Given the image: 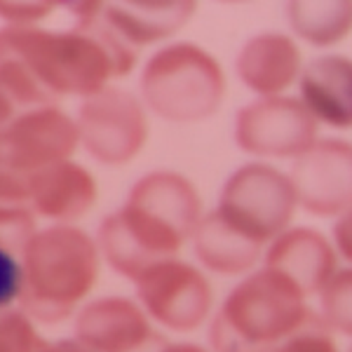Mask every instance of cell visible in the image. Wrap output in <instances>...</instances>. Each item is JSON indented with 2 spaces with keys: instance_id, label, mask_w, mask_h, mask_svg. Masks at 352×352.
<instances>
[{
  "instance_id": "cell-1",
  "label": "cell",
  "mask_w": 352,
  "mask_h": 352,
  "mask_svg": "<svg viewBox=\"0 0 352 352\" xmlns=\"http://www.w3.org/2000/svg\"><path fill=\"white\" fill-rule=\"evenodd\" d=\"M71 31L0 28V89L12 104L56 106L64 96H92L136 64V50L101 19V3H66Z\"/></svg>"
},
{
  "instance_id": "cell-2",
  "label": "cell",
  "mask_w": 352,
  "mask_h": 352,
  "mask_svg": "<svg viewBox=\"0 0 352 352\" xmlns=\"http://www.w3.org/2000/svg\"><path fill=\"white\" fill-rule=\"evenodd\" d=\"M200 195L186 176L151 172L129 190L122 209L104 219L99 244L116 272L136 280L160 261L174 258L200 221Z\"/></svg>"
},
{
  "instance_id": "cell-3",
  "label": "cell",
  "mask_w": 352,
  "mask_h": 352,
  "mask_svg": "<svg viewBox=\"0 0 352 352\" xmlns=\"http://www.w3.org/2000/svg\"><path fill=\"white\" fill-rule=\"evenodd\" d=\"M21 270V312L43 324H56L71 317L76 305L94 289L99 247L76 226H50L36 230L26 242Z\"/></svg>"
},
{
  "instance_id": "cell-4",
  "label": "cell",
  "mask_w": 352,
  "mask_h": 352,
  "mask_svg": "<svg viewBox=\"0 0 352 352\" xmlns=\"http://www.w3.org/2000/svg\"><path fill=\"white\" fill-rule=\"evenodd\" d=\"M305 298L294 282L270 268L244 277L212 320V350L270 352L312 320Z\"/></svg>"
},
{
  "instance_id": "cell-5",
  "label": "cell",
  "mask_w": 352,
  "mask_h": 352,
  "mask_svg": "<svg viewBox=\"0 0 352 352\" xmlns=\"http://www.w3.org/2000/svg\"><path fill=\"white\" fill-rule=\"evenodd\" d=\"M141 96L162 120H207L223 104V68L195 43L167 45L151 56L141 73Z\"/></svg>"
},
{
  "instance_id": "cell-6",
  "label": "cell",
  "mask_w": 352,
  "mask_h": 352,
  "mask_svg": "<svg viewBox=\"0 0 352 352\" xmlns=\"http://www.w3.org/2000/svg\"><path fill=\"white\" fill-rule=\"evenodd\" d=\"M296 195L285 172L263 162H249L226 181L219 217L247 240L263 247L287 230L294 219Z\"/></svg>"
},
{
  "instance_id": "cell-7",
  "label": "cell",
  "mask_w": 352,
  "mask_h": 352,
  "mask_svg": "<svg viewBox=\"0 0 352 352\" xmlns=\"http://www.w3.org/2000/svg\"><path fill=\"white\" fill-rule=\"evenodd\" d=\"M76 124L85 151L109 167H122L134 160L148 139L144 106L120 87H104L85 96Z\"/></svg>"
},
{
  "instance_id": "cell-8",
  "label": "cell",
  "mask_w": 352,
  "mask_h": 352,
  "mask_svg": "<svg viewBox=\"0 0 352 352\" xmlns=\"http://www.w3.org/2000/svg\"><path fill=\"white\" fill-rule=\"evenodd\" d=\"M80 146L78 124L56 106H41L12 118L0 129V167L31 181L56 162H66Z\"/></svg>"
},
{
  "instance_id": "cell-9",
  "label": "cell",
  "mask_w": 352,
  "mask_h": 352,
  "mask_svg": "<svg viewBox=\"0 0 352 352\" xmlns=\"http://www.w3.org/2000/svg\"><path fill=\"white\" fill-rule=\"evenodd\" d=\"M237 146L256 157L303 155L317 141V120L294 96H263L235 116Z\"/></svg>"
},
{
  "instance_id": "cell-10",
  "label": "cell",
  "mask_w": 352,
  "mask_h": 352,
  "mask_svg": "<svg viewBox=\"0 0 352 352\" xmlns=\"http://www.w3.org/2000/svg\"><path fill=\"white\" fill-rule=\"evenodd\" d=\"M144 310L172 331H192L212 310V287L197 268L167 258L134 280Z\"/></svg>"
},
{
  "instance_id": "cell-11",
  "label": "cell",
  "mask_w": 352,
  "mask_h": 352,
  "mask_svg": "<svg viewBox=\"0 0 352 352\" xmlns=\"http://www.w3.org/2000/svg\"><path fill=\"white\" fill-rule=\"evenodd\" d=\"M296 204L317 217H340L350 212L352 151L348 141L320 139L296 157L292 174Z\"/></svg>"
},
{
  "instance_id": "cell-12",
  "label": "cell",
  "mask_w": 352,
  "mask_h": 352,
  "mask_svg": "<svg viewBox=\"0 0 352 352\" xmlns=\"http://www.w3.org/2000/svg\"><path fill=\"white\" fill-rule=\"evenodd\" d=\"M265 268L294 282L305 296L320 294L338 270V254L322 232L292 228L272 240L265 254Z\"/></svg>"
},
{
  "instance_id": "cell-13",
  "label": "cell",
  "mask_w": 352,
  "mask_h": 352,
  "mask_svg": "<svg viewBox=\"0 0 352 352\" xmlns=\"http://www.w3.org/2000/svg\"><path fill=\"white\" fill-rule=\"evenodd\" d=\"M146 312L129 298H99L76 320V338L94 352H134L153 336Z\"/></svg>"
},
{
  "instance_id": "cell-14",
  "label": "cell",
  "mask_w": 352,
  "mask_h": 352,
  "mask_svg": "<svg viewBox=\"0 0 352 352\" xmlns=\"http://www.w3.org/2000/svg\"><path fill=\"white\" fill-rule=\"evenodd\" d=\"M300 104L333 129L352 124V61L340 54L312 59L300 73Z\"/></svg>"
},
{
  "instance_id": "cell-15",
  "label": "cell",
  "mask_w": 352,
  "mask_h": 352,
  "mask_svg": "<svg viewBox=\"0 0 352 352\" xmlns=\"http://www.w3.org/2000/svg\"><path fill=\"white\" fill-rule=\"evenodd\" d=\"M237 76L252 92L280 96L298 78L300 50L285 33H258L237 54Z\"/></svg>"
},
{
  "instance_id": "cell-16",
  "label": "cell",
  "mask_w": 352,
  "mask_h": 352,
  "mask_svg": "<svg viewBox=\"0 0 352 352\" xmlns=\"http://www.w3.org/2000/svg\"><path fill=\"white\" fill-rule=\"evenodd\" d=\"M33 209L59 226L78 221L96 202V179L80 164L66 160L31 176Z\"/></svg>"
},
{
  "instance_id": "cell-17",
  "label": "cell",
  "mask_w": 352,
  "mask_h": 352,
  "mask_svg": "<svg viewBox=\"0 0 352 352\" xmlns=\"http://www.w3.org/2000/svg\"><path fill=\"white\" fill-rule=\"evenodd\" d=\"M195 3H101V19L109 24L129 47L164 41L184 28L195 14Z\"/></svg>"
},
{
  "instance_id": "cell-18",
  "label": "cell",
  "mask_w": 352,
  "mask_h": 352,
  "mask_svg": "<svg viewBox=\"0 0 352 352\" xmlns=\"http://www.w3.org/2000/svg\"><path fill=\"white\" fill-rule=\"evenodd\" d=\"M192 237L200 263L219 275H242L256 263L263 252L261 244L247 240L235 228H230L219 217L217 209L197 221Z\"/></svg>"
},
{
  "instance_id": "cell-19",
  "label": "cell",
  "mask_w": 352,
  "mask_h": 352,
  "mask_svg": "<svg viewBox=\"0 0 352 352\" xmlns=\"http://www.w3.org/2000/svg\"><path fill=\"white\" fill-rule=\"evenodd\" d=\"M289 24L303 41L317 47H327L343 41L350 31V3L348 0H294L287 5Z\"/></svg>"
},
{
  "instance_id": "cell-20",
  "label": "cell",
  "mask_w": 352,
  "mask_h": 352,
  "mask_svg": "<svg viewBox=\"0 0 352 352\" xmlns=\"http://www.w3.org/2000/svg\"><path fill=\"white\" fill-rule=\"evenodd\" d=\"M322 320L329 329L340 336H350L352 331V270H336L333 277L322 289Z\"/></svg>"
},
{
  "instance_id": "cell-21",
  "label": "cell",
  "mask_w": 352,
  "mask_h": 352,
  "mask_svg": "<svg viewBox=\"0 0 352 352\" xmlns=\"http://www.w3.org/2000/svg\"><path fill=\"white\" fill-rule=\"evenodd\" d=\"M45 340L21 310H0V352H38Z\"/></svg>"
},
{
  "instance_id": "cell-22",
  "label": "cell",
  "mask_w": 352,
  "mask_h": 352,
  "mask_svg": "<svg viewBox=\"0 0 352 352\" xmlns=\"http://www.w3.org/2000/svg\"><path fill=\"white\" fill-rule=\"evenodd\" d=\"M36 232L33 214L21 204H0V249L16 254L24 252L26 242Z\"/></svg>"
},
{
  "instance_id": "cell-23",
  "label": "cell",
  "mask_w": 352,
  "mask_h": 352,
  "mask_svg": "<svg viewBox=\"0 0 352 352\" xmlns=\"http://www.w3.org/2000/svg\"><path fill=\"white\" fill-rule=\"evenodd\" d=\"M59 8V3H38V0H0V19L8 26H33Z\"/></svg>"
},
{
  "instance_id": "cell-24",
  "label": "cell",
  "mask_w": 352,
  "mask_h": 352,
  "mask_svg": "<svg viewBox=\"0 0 352 352\" xmlns=\"http://www.w3.org/2000/svg\"><path fill=\"white\" fill-rule=\"evenodd\" d=\"M24 289V270L21 261L12 252L0 249V310H8Z\"/></svg>"
},
{
  "instance_id": "cell-25",
  "label": "cell",
  "mask_w": 352,
  "mask_h": 352,
  "mask_svg": "<svg viewBox=\"0 0 352 352\" xmlns=\"http://www.w3.org/2000/svg\"><path fill=\"white\" fill-rule=\"evenodd\" d=\"M270 352H340L336 340H333L324 329H300L294 336L282 340Z\"/></svg>"
},
{
  "instance_id": "cell-26",
  "label": "cell",
  "mask_w": 352,
  "mask_h": 352,
  "mask_svg": "<svg viewBox=\"0 0 352 352\" xmlns=\"http://www.w3.org/2000/svg\"><path fill=\"white\" fill-rule=\"evenodd\" d=\"M134 352H207V350L195 343H169L160 333H153V336Z\"/></svg>"
},
{
  "instance_id": "cell-27",
  "label": "cell",
  "mask_w": 352,
  "mask_h": 352,
  "mask_svg": "<svg viewBox=\"0 0 352 352\" xmlns=\"http://www.w3.org/2000/svg\"><path fill=\"white\" fill-rule=\"evenodd\" d=\"M333 235H336L338 254L343 258H350L352 256V252H350V212H345L343 217L338 219L336 228H333Z\"/></svg>"
},
{
  "instance_id": "cell-28",
  "label": "cell",
  "mask_w": 352,
  "mask_h": 352,
  "mask_svg": "<svg viewBox=\"0 0 352 352\" xmlns=\"http://www.w3.org/2000/svg\"><path fill=\"white\" fill-rule=\"evenodd\" d=\"M38 352H94V350H89L87 345L76 338V340H56V343H47L45 340Z\"/></svg>"
},
{
  "instance_id": "cell-29",
  "label": "cell",
  "mask_w": 352,
  "mask_h": 352,
  "mask_svg": "<svg viewBox=\"0 0 352 352\" xmlns=\"http://www.w3.org/2000/svg\"><path fill=\"white\" fill-rule=\"evenodd\" d=\"M12 113H14V104L10 101V96L0 89V129L5 127L10 120H12Z\"/></svg>"
}]
</instances>
